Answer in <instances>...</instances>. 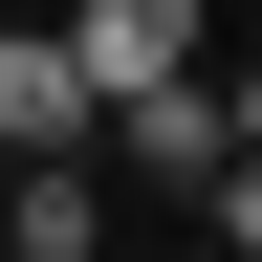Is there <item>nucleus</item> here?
I'll use <instances>...</instances> for the list:
<instances>
[{
    "mask_svg": "<svg viewBox=\"0 0 262 262\" xmlns=\"http://www.w3.org/2000/svg\"><path fill=\"white\" fill-rule=\"evenodd\" d=\"M196 196H219V241L262 262V153H219V175H196Z\"/></svg>",
    "mask_w": 262,
    "mask_h": 262,
    "instance_id": "nucleus-5",
    "label": "nucleus"
},
{
    "mask_svg": "<svg viewBox=\"0 0 262 262\" xmlns=\"http://www.w3.org/2000/svg\"><path fill=\"white\" fill-rule=\"evenodd\" d=\"M66 44H88V88H153V66H196V0H66Z\"/></svg>",
    "mask_w": 262,
    "mask_h": 262,
    "instance_id": "nucleus-4",
    "label": "nucleus"
},
{
    "mask_svg": "<svg viewBox=\"0 0 262 262\" xmlns=\"http://www.w3.org/2000/svg\"><path fill=\"white\" fill-rule=\"evenodd\" d=\"M131 153V175H219V153H241V110H219V88H196V66H153V88H110V110H88Z\"/></svg>",
    "mask_w": 262,
    "mask_h": 262,
    "instance_id": "nucleus-1",
    "label": "nucleus"
},
{
    "mask_svg": "<svg viewBox=\"0 0 262 262\" xmlns=\"http://www.w3.org/2000/svg\"><path fill=\"white\" fill-rule=\"evenodd\" d=\"M0 241H22V262H88V241H110V196L66 175V153H0Z\"/></svg>",
    "mask_w": 262,
    "mask_h": 262,
    "instance_id": "nucleus-3",
    "label": "nucleus"
},
{
    "mask_svg": "<svg viewBox=\"0 0 262 262\" xmlns=\"http://www.w3.org/2000/svg\"><path fill=\"white\" fill-rule=\"evenodd\" d=\"M88 110H110V88H88V44H0V153H88Z\"/></svg>",
    "mask_w": 262,
    "mask_h": 262,
    "instance_id": "nucleus-2",
    "label": "nucleus"
},
{
    "mask_svg": "<svg viewBox=\"0 0 262 262\" xmlns=\"http://www.w3.org/2000/svg\"><path fill=\"white\" fill-rule=\"evenodd\" d=\"M219 110H241V153H262V66H241V88H219Z\"/></svg>",
    "mask_w": 262,
    "mask_h": 262,
    "instance_id": "nucleus-6",
    "label": "nucleus"
}]
</instances>
